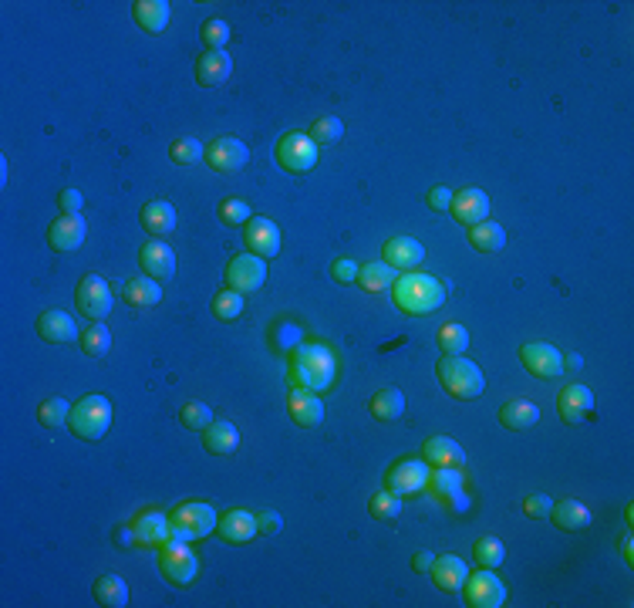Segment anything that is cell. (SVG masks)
<instances>
[{"label":"cell","mask_w":634,"mask_h":608,"mask_svg":"<svg viewBox=\"0 0 634 608\" xmlns=\"http://www.w3.org/2000/svg\"><path fill=\"white\" fill-rule=\"evenodd\" d=\"M523 510H527L530 518H550V510H554V500H550L546 493H530V497L523 500Z\"/></svg>","instance_id":"50"},{"label":"cell","mask_w":634,"mask_h":608,"mask_svg":"<svg viewBox=\"0 0 634 608\" xmlns=\"http://www.w3.org/2000/svg\"><path fill=\"white\" fill-rule=\"evenodd\" d=\"M68 426L75 429L78 440L98 443L112 429V402L105 396H85L81 402H75Z\"/></svg>","instance_id":"4"},{"label":"cell","mask_w":634,"mask_h":608,"mask_svg":"<svg viewBox=\"0 0 634 608\" xmlns=\"http://www.w3.org/2000/svg\"><path fill=\"white\" fill-rule=\"evenodd\" d=\"M499 423L507 429H530L540 423V406L527 399H509L503 409H499Z\"/></svg>","instance_id":"30"},{"label":"cell","mask_w":634,"mask_h":608,"mask_svg":"<svg viewBox=\"0 0 634 608\" xmlns=\"http://www.w3.org/2000/svg\"><path fill=\"white\" fill-rule=\"evenodd\" d=\"M439 345H443L445 355H466L470 349V332H466V324H456L449 322L439 328Z\"/></svg>","instance_id":"42"},{"label":"cell","mask_w":634,"mask_h":608,"mask_svg":"<svg viewBox=\"0 0 634 608\" xmlns=\"http://www.w3.org/2000/svg\"><path fill=\"white\" fill-rule=\"evenodd\" d=\"M58 200H61V210L68 213V217H78V213H81V207H85V196L78 193V190H64Z\"/></svg>","instance_id":"52"},{"label":"cell","mask_w":634,"mask_h":608,"mask_svg":"<svg viewBox=\"0 0 634 608\" xmlns=\"http://www.w3.org/2000/svg\"><path fill=\"white\" fill-rule=\"evenodd\" d=\"M520 362H523V369L536 379H560L564 376V369H567L560 349L546 345V341H530V345H523Z\"/></svg>","instance_id":"9"},{"label":"cell","mask_w":634,"mask_h":608,"mask_svg":"<svg viewBox=\"0 0 634 608\" xmlns=\"http://www.w3.org/2000/svg\"><path fill=\"white\" fill-rule=\"evenodd\" d=\"M38 419L44 429H58V426H68V419H71V402L61 399V396H51V399L41 402L38 409Z\"/></svg>","instance_id":"38"},{"label":"cell","mask_w":634,"mask_h":608,"mask_svg":"<svg viewBox=\"0 0 634 608\" xmlns=\"http://www.w3.org/2000/svg\"><path fill=\"white\" fill-rule=\"evenodd\" d=\"M78 308L81 314H89L91 322H105L108 311H112V287L102 274H89L81 285H78Z\"/></svg>","instance_id":"11"},{"label":"cell","mask_w":634,"mask_h":608,"mask_svg":"<svg viewBox=\"0 0 634 608\" xmlns=\"http://www.w3.org/2000/svg\"><path fill=\"white\" fill-rule=\"evenodd\" d=\"M142 227L149 230V237H165L176 230V210L165 200H153L142 207Z\"/></svg>","instance_id":"28"},{"label":"cell","mask_w":634,"mask_h":608,"mask_svg":"<svg viewBox=\"0 0 634 608\" xmlns=\"http://www.w3.org/2000/svg\"><path fill=\"white\" fill-rule=\"evenodd\" d=\"M216 531H219V538L229 541V544H247V541H254V538H256L260 524H256V514L243 510V507H233V510H227V514L219 518Z\"/></svg>","instance_id":"17"},{"label":"cell","mask_w":634,"mask_h":608,"mask_svg":"<svg viewBox=\"0 0 634 608\" xmlns=\"http://www.w3.org/2000/svg\"><path fill=\"white\" fill-rule=\"evenodd\" d=\"M159 571L165 575V582L176 585V588H186V585L196 582V575H200V561L192 555V547H186V541H165L159 547Z\"/></svg>","instance_id":"5"},{"label":"cell","mask_w":634,"mask_h":608,"mask_svg":"<svg viewBox=\"0 0 634 608\" xmlns=\"http://www.w3.org/2000/svg\"><path fill=\"white\" fill-rule=\"evenodd\" d=\"M219 220L227 223V227L250 223V220H254V210L247 207L243 200H237V196H229V200H223V207H219Z\"/></svg>","instance_id":"47"},{"label":"cell","mask_w":634,"mask_h":608,"mask_svg":"<svg viewBox=\"0 0 634 608\" xmlns=\"http://www.w3.org/2000/svg\"><path fill=\"white\" fill-rule=\"evenodd\" d=\"M206 450L216 456H229L240 450V429L227 423V419H213L210 429H206Z\"/></svg>","instance_id":"26"},{"label":"cell","mask_w":634,"mask_h":608,"mask_svg":"<svg viewBox=\"0 0 634 608\" xmlns=\"http://www.w3.org/2000/svg\"><path fill=\"white\" fill-rule=\"evenodd\" d=\"M358 271H361V267H358L355 260H338V264H334V281H341V285H351V281H358Z\"/></svg>","instance_id":"51"},{"label":"cell","mask_w":634,"mask_h":608,"mask_svg":"<svg viewBox=\"0 0 634 608\" xmlns=\"http://www.w3.org/2000/svg\"><path fill=\"white\" fill-rule=\"evenodd\" d=\"M398 281V271H395L392 264H385V260H378V264H365L361 271H358V285L365 287L368 295H378V291H388V287Z\"/></svg>","instance_id":"33"},{"label":"cell","mask_w":634,"mask_h":608,"mask_svg":"<svg viewBox=\"0 0 634 608\" xmlns=\"http://www.w3.org/2000/svg\"><path fill=\"white\" fill-rule=\"evenodd\" d=\"M550 518H554V524H557L560 531H583V528H591V510L581 500H560V504H554Z\"/></svg>","instance_id":"32"},{"label":"cell","mask_w":634,"mask_h":608,"mask_svg":"<svg viewBox=\"0 0 634 608\" xmlns=\"http://www.w3.org/2000/svg\"><path fill=\"white\" fill-rule=\"evenodd\" d=\"M115 541H118V544H132V541H135V528H132V531H128V528H118V531H115Z\"/></svg>","instance_id":"57"},{"label":"cell","mask_w":634,"mask_h":608,"mask_svg":"<svg viewBox=\"0 0 634 608\" xmlns=\"http://www.w3.org/2000/svg\"><path fill=\"white\" fill-rule=\"evenodd\" d=\"M169 534H172V524H169V518H165V514L145 510V514L135 520V541L145 544V547H163Z\"/></svg>","instance_id":"27"},{"label":"cell","mask_w":634,"mask_h":608,"mask_svg":"<svg viewBox=\"0 0 634 608\" xmlns=\"http://www.w3.org/2000/svg\"><path fill=\"white\" fill-rule=\"evenodd\" d=\"M213 314L219 318V322H237L243 314V295L240 291H233V287H227V291H219L213 298Z\"/></svg>","instance_id":"43"},{"label":"cell","mask_w":634,"mask_h":608,"mask_svg":"<svg viewBox=\"0 0 634 608\" xmlns=\"http://www.w3.org/2000/svg\"><path fill=\"white\" fill-rule=\"evenodd\" d=\"M422 260H425V247L415 237H392L385 244V264H392L395 271H415Z\"/></svg>","instance_id":"20"},{"label":"cell","mask_w":634,"mask_h":608,"mask_svg":"<svg viewBox=\"0 0 634 608\" xmlns=\"http://www.w3.org/2000/svg\"><path fill=\"white\" fill-rule=\"evenodd\" d=\"M38 335L44 338V341H54V345H68V341L78 338V324L68 311L51 308L38 318Z\"/></svg>","instance_id":"22"},{"label":"cell","mask_w":634,"mask_h":608,"mask_svg":"<svg viewBox=\"0 0 634 608\" xmlns=\"http://www.w3.org/2000/svg\"><path fill=\"white\" fill-rule=\"evenodd\" d=\"M425 463L429 466H449V470H459V466L466 463V450L459 446L452 436H432L425 443Z\"/></svg>","instance_id":"24"},{"label":"cell","mask_w":634,"mask_h":608,"mask_svg":"<svg viewBox=\"0 0 634 608\" xmlns=\"http://www.w3.org/2000/svg\"><path fill=\"white\" fill-rule=\"evenodd\" d=\"M472 555H476V561H480V568H499L503 557H507V547H503L499 538L486 534V538H480V541L472 544Z\"/></svg>","instance_id":"40"},{"label":"cell","mask_w":634,"mask_h":608,"mask_svg":"<svg viewBox=\"0 0 634 608\" xmlns=\"http://www.w3.org/2000/svg\"><path fill=\"white\" fill-rule=\"evenodd\" d=\"M126 301L132 308H155L163 301V287L155 277H135L126 285Z\"/></svg>","instance_id":"34"},{"label":"cell","mask_w":634,"mask_h":608,"mask_svg":"<svg viewBox=\"0 0 634 608\" xmlns=\"http://www.w3.org/2000/svg\"><path fill=\"white\" fill-rule=\"evenodd\" d=\"M233 71V58L227 51H206L200 61H196V78H200V85L206 89H216V85H223Z\"/></svg>","instance_id":"25"},{"label":"cell","mask_w":634,"mask_h":608,"mask_svg":"<svg viewBox=\"0 0 634 608\" xmlns=\"http://www.w3.org/2000/svg\"><path fill=\"white\" fill-rule=\"evenodd\" d=\"M311 139L317 143V149L321 145H334V143H341V136H344V122L338 116H321L311 126V132H307Z\"/></svg>","instance_id":"41"},{"label":"cell","mask_w":634,"mask_h":608,"mask_svg":"<svg viewBox=\"0 0 634 608\" xmlns=\"http://www.w3.org/2000/svg\"><path fill=\"white\" fill-rule=\"evenodd\" d=\"M291 345H301V328H297V324L280 322L277 328H274V349L291 351Z\"/></svg>","instance_id":"49"},{"label":"cell","mask_w":634,"mask_h":608,"mask_svg":"<svg viewBox=\"0 0 634 608\" xmlns=\"http://www.w3.org/2000/svg\"><path fill=\"white\" fill-rule=\"evenodd\" d=\"M169 159H172L176 166H196V163H203L206 159V149L200 139L182 136V139H176V143L169 145Z\"/></svg>","instance_id":"39"},{"label":"cell","mask_w":634,"mask_h":608,"mask_svg":"<svg viewBox=\"0 0 634 608\" xmlns=\"http://www.w3.org/2000/svg\"><path fill=\"white\" fill-rule=\"evenodd\" d=\"M203 41H206V51H223L229 41V24L227 21H219V17H213V21H206L203 24Z\"/></svg>","instance_id":"48"},{"label":"cell","mask_w":634,"mask_h":608,"mask_svg":"<svg viewBox=\"0 0 634 608\" xmlns=\"http://www.w3.org/2000/svg\"><path fill=\"white\" fill-rule=\"evenodd\" d=\"M439 382L449 396H456V399H480L482 392H486V376H482V369L472 359H462V355H445L439 359Z\"/></svg>","instance_id":"3"},{"label":"cell","mask_w":634,"mask_h":608,"mask_svg":"<svg viewBox=\"0 0 634 608\" xmlns=\"http://www.w3.org/2000/svg\"><path fill=\"white\" fill-rule=\"evenodd\" d=\"M142 271L149 274V277H155V281H165V277H172L176 274V250L169 244H163L159 237H153L149 244L142 247Z\"/></svg>","instance_id":"18"},{"label":"cell","mask_w":634,"mask_h":608,"mask_svg":"<svg viewBox=\"0 0 634 608\" xmlns=\"http://www.w3.org/2000/svg\"><path fill=\"white\" fill-rule=\"evenodd\" d=\"M395 304L398 311H406L412 318H425V314H435V311L445 304V287L439 277L422 271H408L402 274L392 285Z\"/></svg>","instance_id":"1"},{"label":"cell","mask_w":634,"mask_h":608,"mask_svg":"<svg viewBox=\"0 0 634 608\" xmlns=\"http://www.w3.org/2000/svg\"><path fill=\"white\" fill-rule=\"evenodd\" d=\"M81 349L89 359H105L108 351H112V332H108V324L105 322H95L91 328L81 332Z\"/></svg>","instance_id":"37"},{"label":"cell","mask_w":634,"mask_h":608,"mask_svg":"<svg viewBox=\"0 0 634 608\" xmlns=\"http://www.w3.org/2000/svg\"><path fill=\"white\" fill-rule=\"evenodd\" d=\"M132 14H135L142 31H149V34H163L165 24H169V4L165 0H135Z\"/></svg>","instance_id":"29"},{"label":"cell","mask_w":634,"mask_h":608,"mask_svg":"<svg viewBox=\"0 0 634 608\" xmlns=\"http://www.w3.org/2000/svg\"><path fill=\"white\" fill-rule=\"evenodd\" d=\"M85 237H89V223H85V217H81V213H78V217H68V213H64L61 220L51 223L48 244H51L58 254H68V250H78V247L85 244Z\"/></svg>","instance_id":"16"},{"label":"cell","mask_w":634,"mask_h":608,"mask_svg":"<svg viewBox=\"0 0 634 608\" xmlns=\"http://www.w3.org/2000/svg\"><path fill=\"white\" fill-rule=\"evenodd\" d=\"M256 524H260L264 534H277L280 528H284V520H280L277 510H260V514H256Z\"/></svg>","instance_id":"54"},{"label":"cell","mask_w":634,"mask_h":608,"mask_svg":"<svg viewBox=\"0 0 634 608\" xmlns=\"http://www.w3.org/2000/svg\"><path fill=\"white\" fill-rule=\"evenodd\" d=\"M227 281H229V287L240 291V295L260 291L266 281V260L256 257V254H240V257H233L227 267Z\"/></svg>","instance_id":"12"},{"label":"cell","mask_w":634,"mask_h":608,"mask_svg":"<svg viewBox=\"0 0 634 608\" xmlns=\"http://www.w3.org/2000/svg\"><path fill=\"white\" fill-rule=\"evenodd\" d=\"M429 207H432V210H439V213H445V210L452 207V190H445V186H432Z\"/></svg>","instance_id":"53"},{"label":"cell","mask_w":634,"mask_h":608,"mask_svg":"<svg viewBox=\"0 0 634 608\" xmlns=\"http://www.w3.org/2000/svg\"><path fill=\"white\" fill-rule=\"evenodd\" d=\"M470 244L480 250V254H493V250H503L507 247V230L499 223L482 220L476 227H470Z\"/></svg>","instance_id":"35"},{"label":"cell","mask_w":634,"mask_h":608,"mask_svg":"<svg viewBox=\"0 0 634 608\" xmlns=\"http://www.w3.org/2000/svg\"><path fill=\"white\" fill-rule=\"evenodd\" d=\"M206 159H210V166H213L216 173H240V169L250 163V149H247V143L237 139V136H223V139H216V143L210 145Z\"/></svg>","instance_id":"13"},{"label":"cell","mask_w":634,"mask_h":608,"mask_svg":"<svg viewBox=\"0 0 634 608\" xmlns=\"http://www.w3.org/2000/svg\"><path fill=\"white\" fill-rule=\"evenodd\" d=\"M621 555H624V561H628V565H634V541H631V534H624V538H621Z\"/></svg>","instance_id":"56"},{"label":"cell","mask_w":634,"mask_h":608,"mask_svg":"<svg viewBox=\"0 0 634 608\" xmlns=\"http://www.w3.org/2000/svg\"><path fill=\"white\" fill-rule=\"evenodd\" d=\"M277 163L287 173H307L317 163V143L307 132H287L277 143Z\"/></svg>","instance_id":"8"},{"label":"cell","mask_w":634,"mask_h":608,"mask_svg":"<svg viewBox=\"0 0 634 608\" xmlns=\"http://www.w3.org/2000/svg\"><path fill=\"white\" fill-rule=\"evenodd\" d=\"M412 565H415V571H432V565H435V555L422 551V555L412 557Z\"/></svg>","instance_id":"55"},{"label":"cell","mask_w":634,"mask_h":608,"mask_svg":"<svg viewBox=\"0 0 634 608\" xmlns=\"http://www.w3.org/2000/svg\"><path fill=\"white\" fill-rule=\"evenodd\" d=\"M429 477L432 470L425 466V460H402L385 473V491L398 493V497H412V493L425 491Z\"/></svg>","instance_id":"10"},{"label":"cell","mask_w":634,"mask_h":608,"mask_svg":"<svg viewBox=\"0 0 634 608\" xmlns=\"http://www.w3.org/2000/svg\"><path fill=\"white\" fill-rule=\"evenodd\" d=\"M291 382L307 392H324L334 382V355L324 345H297L291 355Z\"/></svg>","instance_id":"2"},{"label":"cell","mask_w":634,"mask_h":608,"mask_svg":"<svg viewBox=\"0 0 634 608\" xmlns=\"http://www.w3.org/2000/svg\"><path fill=\"white\" fill-rule=\"evenodd\" d=\"M557 409L567 423H583L587 416L594 413V392L587 386H581V382H577V386H567L557 396Z\"/></svg>","instance_id":"21"},{"label":"cell","mask_w":634,"mask_h":608,"mask_svg":"<svg viewBox=\"0 0 634 608\" xmlns=\"http://www.w3.org/2000/svg\"><path fill=\"white\" fill-rule=\"evenodd\" d=\"M466 578H470V568H466L462 557H456V555L435 557V565H432V582L439 585L443 592H462Z\"/></svg>","instance_id":"23"},{"label":"cell","mask_w":634,"mask_h":608,"mask_svg":"<svg viewBox=\"0 0 634 608\" xmlns=\"http://www.w3.org/2000/svg\"><path fill=\"white\" fill-rule=\"evenodd\" d=\"M169 524H172V538H179V541H196V538L213 534L219 518H216V510L210 504H179L176 510H172Z\"/></svg>","instance_id":"6"},{"label":"cell","mask_w":634,"mask_h":608,"mask_svg":"<svg viewBox=\"0 0 634 608\" xmlns=\"http://www.w3.org/2000/svg\"><path fill=\"white\" fill-rule=\"evenodd\" d=\"M95 598H98V605H105V608H126L128 605L126 578H118V575H102V578L95 582Z\"/></svg>","instance_id":"36"},{"label":"cell","mask_w":634,"mask_h":608,"mask_svg":"<svg viewBox=\"0 0 634 608\" xmlns=\"http://www.w3.org/2000/svg\"><path fill=\"white\" fill-rule=\"evenodd\" d=\"M368 510H371V518H378V520H398V518H402V497L392 493V491L375 493V497H371V504H368Z\"/></svg>","instance_id":"45"},{"label":"cell","mask_w":634,"mask_h":608,"mask_svg":"<svg viewBox=\"0 0 634 608\" xmlns=\"http://www.w3.org/2000/svg\"><path fill=\"white\" fill-rule=\"evenodd\" d=\"M287 413L297 426H321L324 423V402L317 392H307V388H294L287 396Z\"/></svg>","instance_id":"19"},{"label":"cell","mask_w":634,"mask_h":608,"mask_svg":"<svg viewBox=\"0 0 634 608\" xmlns=\"http://www.w3.org/2000/svg\"><path fill=\"white\" fill-rule=\"evenodd\" d=\"M429 483L439 491V497H445V500H452V497L462 493V473H459V470H449V466H439L429 477Z\"/></svg>","instance_id":"44"},{"label":"cell","mask_w":634,"mask_h":608,"mask_svg":"<svg viewBox=\"0 0 634 608\" xmlns=\"http://www.w3.org/2000/svg\"><path fill=\"white\" fill-rule=\"evenodd\" d=\"M179 423L186 429H210L213 423V409L206 406V402H186L182 409H179Z\"/></svg>","instance_id":"46"},{"label":"cell","mask_w":634,"mask_h":608,"mask_svg":"<svg viewBox=\"0 0 634 608\" xmlns=\"http://www.w3.org/2000/svg\"><path fill=\"white\" fill-rule=\"evenodd\" d=\"M449 213H452L459 223H466V227H476V223L489 220V196L482 193V190H476V186L459 190V193H452Z\"/></svg>","instance_id":"14"},{"label":"cell","mask_w":634,"mask_h":608,"mask_svg":"<svg viewBox=\"0 0 634 608\" xmlns=\"http://www.w3.org/2000/svg\"><path fill=\"white\" fill-rule=\"evenodd\" d=\"M371 416L381 419V423H395V419H402L406 416V396H402V388H381L371 396Z\"/></svg>","instance_id":"31"},{"label":"cell","mask_w":634,"mask_h":608,"mask_svg":"<svg viewBox=\"0 0 634 608\" xmlns=\"http://www.w3.org/2000/svg\"><path fill=\"white\" fill-rule=\"evenodd\" d=\"M462 592H466V605L470 608L507 605V585H503L499 575H493V568H482L476 575H470L466 585H462Z\"/></svg>","instance_id":"7"},{"label":"cell","mask_w":634,"mask_h":608,"mask_svg":"<svg viewBox=\"0 0 634 608\" xmlns=\"http://www.w3.org/2000/svg\"><path fill=\"white\" fill-rule=\"evenodd\" d=\"M247 247H250V254H256V257H277L280 254V230L274 220H266V217H254V220L247 223Z\"/></svg>","instance_id":"15"}]
</instances>
